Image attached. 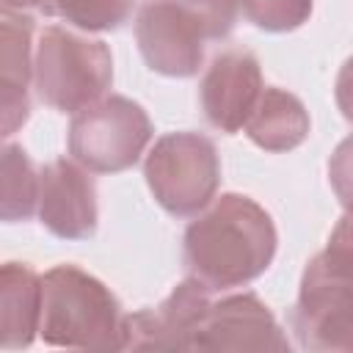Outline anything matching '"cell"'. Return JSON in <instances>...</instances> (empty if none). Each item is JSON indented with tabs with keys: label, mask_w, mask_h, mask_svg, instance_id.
<instances>
[{
	"label": "cell",
	"mask_w": 353,
	"mask_h": 353,
	"mask_svg": "<svg viewBox=\"0 0 353 353\" xmlns=\"http://www.w3.org/2000/svg\"><path fill=\"white\" fill-rule=\"evenodd\" d=\"M185 270L212 292L259 279L279 248L270 212L243 193L215 196L185 229Z\"/></svg>",
	"instance_id": "cell-1"
},
{
	"label": "cell",
	"mask_w": 353,
	"mask_h": 353,
	"mask_svg": "<svg viewBox=\"0 0 353 353\" xmlns=\"http://www.w3.org/2000/svg\"><path fill=\"white\" fill-rule=\"evenodd\" d=\"M124 312L105 281L77 265H55L41 276L44 345L69 350H121Z\"/></svg>",
	"instance_id": "cell-2"
},
{
	"label": "cell",
	"mask_w": 353,
	"mask_h": 353,
	"mask_svg": "<svg viewBox=\"0 0 353 353\" xmlns=\"http://www.w3.org/2000/svg\"><path fill=\"white\" fill-rule=\"evenodd\" d=\"M110 83L113 55L102 39L61 25L41 30L33 58V88L44 105L74 116L108 97Z\"/></svg>",
	"instance_id": "cell-3"
},
{
	"label": "cell",
	"mask_w": 353,
	"mask_h": 353,
	"mask_svg": "<svg viewBox=\"0 0 353 353\" xmlns=\"http://www.w3.org/2000/svg\"><path fill=\"white\" fill-rule=\"evenodd\" d=\"M290 331L301 350L353 353V262L323 248L301 276L290 312Z\"/></svg>",
	"instance_id": "cell-4"
},
{
	"label": "cell",
	"mask_w": 353,
	"mask_h": 353,
	"mask_svg": "<svg viewBox=\"0 0 353 353\" xmlns=\"http://www.w3.org/2000/svg\"><path fill=\"white\" fill-rule=\"evenodd\" d=\"M143 176L154 201L165 212L193 218L218 193L221 157L207 135L176 130L160 135L146 152Z\"/></svg>",
	"instance_id": "cell-5"
},
{
	"label": "cell",
	"mask_w": 353,
	"mask_h": 353,
	"mask_svg": "<svg viewBox=\"0 0 353 353\" xmlns=\"http://www.w3.org/2000/svg\"><path fill=\"white\" fill-rule=\"evenodd\" d=\"M152 135V119L138 102L108 94L72 116L69 154L91 174H119L141 160Z\"/></svg>",
	"instance_id": "cell-6"
},
{
	"label": "cell",
	"mask_w": 353,
	"mask_h": 353,
	"mask_svg": "<svg viewBox=\"0 0 353 353\" xmlns=\"http://www.w3.org/2000/svg\"><path fill=\"white\" fill-rule=\"evenodd\" d=\"M143 63L165 77H193L204 63V33L176 0H149L135 17Z\"/></svg>",
	"instance_id": "cell-7"
},
{
	"label": "cell",
	"mask_w": 353,
	"mask_h": 353,
	"mask_svg": "<svg viewBox=\"0 0 353 353\" xmlns=\"http://www.w3.org/2000/svg\"><path fill=\"white\" fill-rule=\"evenodd\" d=\"M212 303V290L188 276L157 309L124 314L121 350H193L196 331Z\"/></svg>",
	"instance_id": "cell-8"
},
{
	"label": "cell",
	"mask_w": 353,
	"mask_h": 353,
	"mask_svg": "<svg viewBox=\"0 0 353 353\" xmlns=\"http://www.w3.org/2000/svg\"><path fill=\"white\" fill-rule=\"evenodd\" d=\"M290 339L256 292L212 301L193 339V350H290Z\"/></svg>",
	"instance_id": "cell-9"
},
{
	"label": "cell",
	"mask_w": 353,
	"mask_h": 353,
	"mask_svg": "<svg viewBox=\"0 0 353 353\" xmlns=\"http://www.w3.org/2000/svg\"><path fill=\"white\" fill-rule=\"evenodd\" d=\"M41 171L39 223L61 240H91L99 223L97 185L77 160H50Z\"/></svg>",
	"instance_id": "cell-10"
},
{
	"label": "cell",
	"mask_w": 353,
	"mask_h": 353,
	"mask_svg": "<svg viewBox=\"0 0 353 353\" xmlns=\"http://www.w3.org/2000/svg\"><path fill=\"white\" fill-rule=\"evenodd\" d=\"M265 91L262 66L248 50H226L210 61L199 83L204 119L218 132H240Z\"/></svg>",
	"instance_id": "cell-11"
},
{
	"label": "cell",
	"mask_w": 353,
	"mask_h": 353,
	"mask_svg": "<svg viewBox=\"0 0 353 353\" xmlns=\"http://www.w3.org/2000/svg\"><path fill=\"white\" fill-rule=\"evenodd\" d=\"M41 325V276L25 262L0 268V347H30Z\"/></svg>",
	"instance_id": "cell-12"
},
{
	"label": "cell",
	"mask_w": 353,
	"mask_h": 353,
	"mask_svg": "<svg viewBox=\"0 0 353 353\" xmlns=\"http://www.w3.org/2000/svg\"><path fill=\"white\" fill-rule=\"evenodd\" d=\"M243 130L259 149L279 154L298 149L309 138L312 121H309V110L295 94L279 85H265Z\"/></svg>",
	"instance_id": "cell-13"
},
{
	"label": "cell",
	"mask_w": 353,
	"mask_h": 353,
	"mask_svg": "<svg viewBox=\"0 0 353 353\" xmlns=\"http://www.w3.org/2000/svg\"><path fill=\"white\" fill-rule=\"evenodd\" d=\"M3 196H0V218L6 223L28 221L39 212V188H41V171H36L33 160L19 143L6 141L3 146Z\"/></svg>",
	"instance_id": "cell-14"
},
{
	"label": "cell",
	"mask_w": 353,
	"mask_h": 353,
	"mask_svg": "<svg viewBox=\"0 0 353 353\" xmlns=\"http://www.w3.org/2000/svg\"><path fill=\"white\" fill-rule=\"evenodd\" d=\"M33 17L28 11L3 8L0 14V88H22L33 83Z\"/></svg>",
	"instance_id": "cell-15"
},
{
	"label": "cell",
	"mask_w": 353,
	"mask_h": 353,
	"mask_svg": "<svg viewBox=\"0 0 353 353\" xmlns=\"http://www.w3.org/2000/svg\"><path fill=\"white\" fill-rule=\"evenodd\" d=\"M135 0H47V17H58L77 30L102 33L116 30L132 17Z\"/></svg>",
	"instance_id": "cell-16"
},
{
	"label": "cell",
	"mask_w": 353,
	"mask_h": 353,
	"mask_svg": "<svg viewBox=\"0 0 353 353\" xmlns=\"http://www.w3.org/2000/svg\"><path fill=\"white\" fill-rule=\"evenodd\" d=\"M240 8L259 30L290 33L312 17L314 0H240Z\"/></svg>",
	"instance_id": "cell-17"
},
{
	"label": "cell",
	"mask_w": 353,
	"mask_h": 353,
	"mask_svg": "<svg viewBox=\"0 0 353 353\" xmlns=\"http://www.w3.org/2000/svg\"><path fill=\"white\" fill-rule=\"evenodd\" d=\"M201 28L207 41L226 39L237 22L240 0H176Z\"/></svg>",
	"instance_id": "cell-18"
},
{
	"label": "cell",
	"mask_w": 353,
	"mask_h": 353,
	"mask_svg": "<svg viewBox=\"0 0 353 353\" xmlns=\"http://www.w3.org/2000/svg\"><path fill=\"white\" fill-rule=\"evenodd\" d=\"M328 182L345 212H353V135L339 141L328 160Z\"/></svg>",
	"instance_id": "cell-19"
},
{
	"label": "cell",
	"mask_w": 353,
	"mask_h": 353,
	"mask_svg": "<svg viewBox=\"0 0 353 353\" xmlns=\"http://www.w3.org/2000/svg\"><path fill=\"white\" fill-rule=\"evenodd\" d=\"M0 116H3V138L8 141L30 116V97L22 88H0Z\"/></svg>",
	"instance_id": "cell-20"
},
{
	"label": "cell",
	"mask_w": 353,
	"mask_h": 353,
	"mask_svg": "<svg viewBox=\"0 0 353 353\" xmlns=\"http://www.w3.org/2000/svg\"><path fill=\"white\" fill-rule=\"evenodd\" d=\"M334 97H336L339 113L353 124V55L342 63V69H339V74H336Z\"/></svg>",
	"instance_id": "cell-21"
},
{
	"label": "cell",
	"mask_w": 353,
	"mask_h": 353,
	"mask_svg": "<svg viewBox=\"0 0 353 353\" xmlns=\"http://www.w3.org/2000/svg\"><path fill=\"white\" fill-rule=\"evenodd\" d=\"M325 248L353 262V212H345V215L336 221V226H334V232H331Z\"/></svg>",
	"instance_id": "cell-22"
},
{
	"label": "cell",
	"mask_w": 353,
	"mask_h": 353,
	"mask_svg": "<svg viewBox=\"0 0 353 353\" xmlns=\"http://www.w3.org/2000/svg\"><path fill=\"white\" fill-rule=\"evenodd\" d=\"M47 0H3V8L14 11H44Z\"/></svg>",
	"instance_id": "cell-23"
}]
</instances>
